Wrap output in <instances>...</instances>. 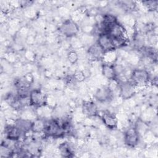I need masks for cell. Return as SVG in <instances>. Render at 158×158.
I'll list each match as a JSON object with an SVG mask.
<instances>
[{
  "instance_id": "20",
  "label": "cell",
  "mask_w": 158,
  "mask_h": 158,
  "mask_svg": "<svg viewBox=\"0 0 158 158\" xmlns=\"http://www.w3.org/2000/svg\"><path fill=\"white\" fill-rule=\"evenodd\" d=\"M67 59L71 64H74L77 62L78 59V56L75 51H71L67 54Z\"/></svg>"
},
{
  "instance_id": "10",
  "label": "cell",
  "mask_w": 158,
  "mask_h": 158,
  "mask_svg": "<svg viewBox=\"0 0 158 158\" xmlns=\"http://www.w3.org/2000/svg\"><path fill=\"white\" fill-rule=\"evenodd\" d=\"M94 98L100 102L109 101L112 98V90L109 86H102L97 89Z\"/></svg>"
},
{
  "instance_id": "19",
  "label": "cell",
  "mask_w": 158,
  "mask_h": 158,
  "mask_svg": "<svg viewBox=\"0 0 158 158\" xmlns=\"http://www.w3.org/2000/svg\"><path fill=\"white\" fill-rule=\"evenodd\" d=\"M142 3L144 6H145L149 10H156L157 9L158 6V1H142Z\"/></svg>"
},
{
  "instance_id": "2",
  "label": "cell",
  "mask_w": 158,
  "mask_h": 158,
  "mask_svg": "<svg viewBox=\"0 0 158 158\" xmlns=\"http://www.w3.org/2000/svg\"><path fill=\"white\" fill-rule=\"evenodd\" d=\"M44 135L47 137L59 138L64 136L67 133L62 120L52 118L46 121Z\"/></svg>"
},
{
  "instance_id": "4",
  "label": "cell",
  "mask_w": 158,
  "mask_h": 158,
  "mask_svg": "<svg viewBox=\"0 0 158 158\" xmlns=\"http://www.w3.org/2000/svg\"><path fill=\"white\" fill-rule=\"evenodd\" d=\"M28 99L29 105L35 107L44 106L47 103L46 94L40 89H31Z\"/></svg>"
},
{
  "instance_id": "6",
  "label": "cell",
  "mask_w": 158,
  "mask_h": 158,
  "mask_svg": "<svg viewBox=\"0 0 158 158\" xmlns=\"http://www.w3.org/2000/svg\"><path fill=\"white\" fill-rule=\"evenodd\" d=\"M78 24L72 19L65 20L59 27V31L66 37H72L79 32Z\"/></svg>"
},
{
  "instance_id": "11",
  "label": "cell",
  "mask_w": 158,
  "mask_h": 158,
  "mask_svg": "<svg viewBox=\"0 0 158 158\" xmlns=\"http://www.w3.org/2000/svg\"><path fill=\"white\" fill-rule=\"evenodd\" d=\"M5 138L12 141H19L21 136L23 135L22 132L14 125H7L4 130Z\"/></svg>"
},
{
  "instance_id": "8",
  "label": "cell",
  "mask_w": 158,
  "mask_h": 158,
  "mask_svg": "<svg viewBox=\"0 0 158 158\" xmlns=\"http://www.w3.org/2000/svg\"><path fill=\"white\" fill-rule=\"evenodd\" d=\"M135 85L131 81H124L119 83V94L123 99H128L135 94Z\"/></svg>"
},
{
  "instance_id": "7",
  "label": "cell",
  "mask_w": 158,
  "mask_h": 158,
  "mask_svg": "<svg viewBox=\"0 0 158 158\" xmlns=\"http://www.w3.org/2000/svg\"><path fill=\"white\" fill-rule=\"evenodd\" d=\"M96 43L102 49L105 54L112 52L116 49L113 40L106 33L101 32L99 33Z\"/></svg>"
},
{
  "instance_id": "13",
  "label": "cell",
  "mask_w": 158,
  "mask_h": 158,
  "mask_svg": "<svg viewBox=\"0 0 158 158\" xmlns=\"http://www.w3.org/2000/svg\"><path fill=\"white\" fill-rule=\"evenodd\" d=\"M102 74L109 80L117 81V73L114 65L110 63H104L101 67Z\"/></svg>"
},
{
  "instance_id": "21",
  "label": "cell",
  "mask_w": 158,
  "mask_h": 158,
  "mask_svg": "<svg viewBox=\"0 0 158 158\" xmlns=\"http://www.w3.org/2000/svg\"><path fill=\"white\" fill-rule=\"evenodd\" d=\"M73 78L75 80V81H79V82H81L83 81L85 78V76L84 75V73L81 71V70H77L75 72V73L73 74Z\"/></svg>"
},
{
  "instance_id": "5",
  "label": "cell",
  "mask_w": 158,
  "mask_h": 158,
  "mask_svg": "<svg viewBox=\"0 0 158 158\" xmlns=\"http://www.w3.org/2000/svg\"><path fill=\"white\" fill-rule=\"evenodd\" d=\"M123 139L125 144L129 148H135L139 141V133L134 126L130 127L124 132Z\"/></svg>"
},
{
  "instance_id": "15",
  "label": "cell",
  "mask_w": 158,
  "mask_h": 158,
  "mask_svg": "<svg viewBox=\"0 0 158 158\" xmlns=\"http://www.w3.org/2000/svg\"><path fill=\"white\" fill-rule=\"evenodd\" d=\"M88 54L94 60H101L105 54L104 52L96 43L89 47Z\"/></svg>"
},
{
  "instance_id": "12",
  "label": "cell",
  "mask_w": 158,
  "mask_h": 158,
  "mask_svg": "<svg viewBox=\"0 0 158 158\" xmlns=\"http://www.w3.org/2000/svg\"><path fill=\"white\" fill-rule=\"evenodd\" d=\"M83 114L88 117H96L99 114L98 106L92 101H84L81 105Z\"/></svg>"
},
{
  "instance_id": "16",
  "label": "cell",
  "mask_w": 158,
  "mask_h": 158,
  "mask_svg": "<svg viewBox=\"0 0 158 158\" xmlns=\"http://www.w3.org/2000/svg\"><path fill=\"white\" fill-rule=\"evenodd\" d=\"M58 149L60 152V154L64 157H72L73 156V152L72 148L70 144L67 142L64 141L61 143L59 146Z\"/></svg>"
},
{
  "instance_id": "18",
  "label": "cell",
  "mask_w": 158,
  "mask_h": 158,
  "mask_svg": "<svg viewBox=\"0 0 158 158\" xmlns=\"http://www.w3.org/2000/svg\"><path fill=\"white\" fill-rule=\"evenodd\" d=\"M117 3L123 9L127 11L133 10L136 7L135 2L132 1H119Z\"/></svg>"
},
{
  "instance_id": "9",
  "label": "cell",
  "mask_w": 158,
  "mask_h": 158,
  "mask_svg": "<svg viewBox=\"0 0 158 158\" xmlns=\"http://www.w3.org/2000/svg\"><path fill=\"white\" fill-rule=\"evenodd\" d=\"M101 120L104 125L110 130H115L118 126V119L115 114L108 110H105L101 115Z\"/></svg>"
},
{
  "instance_id": "17",
  "label": "cell",
  "mask_w": 158,
  "mask_h": 158,
  "mask_svg": "<svg viewBox=\"0 0 158 158\" xmlns=\"http://www.w3.org/2000/svg\"><path fill=\"white\" fill-rule=\"evenodd\" d=\"M46 121V120L43 118L36 119L35 121H33L31 131L35 133H43L45 128Z\"/></svg>"
},
{
  "instance_id": "3",
  "label": "cell",
  "mask_w": 158,
  "mask_h": 158,
  "mask_svg": "<svg viewBox=\"0 0 158 158\" xmlns=\"http://www.w3.org/2000/svg\"><path fill=\"white\" fill-rule=\"evenodd\" d=\"M131 81L135 85H144L151 81V75L149 71L144 69H134L130 76Z\"/></svg>"
},
{
  "instance_id": "14",
  "label": "cell",
  "mask_w": 158,
  "mask_h": 158,
  "mask_svg": "<svg viewBox=\"0 0 158 158\" xmlns=\"http://www.w3.org/2000/svg\"><path fill=\"white\" fill-rule=\"evenodd\" d=\"M33 123V122L30 120L19 118L15 120L14 124L19 128V129L22 132L23 135H25L31 131Z\"/></svg>"
},
{
  "instance_id": "1",
  "label": "cell",
  "mask_w": 158,
  "mask_h": 158,
  "mask_svg": "<svg viewBox=\"0 0 158 158\" xmlns=\"http://www.w3.org/2000/svg\"><path fill=\"white\" fill-rule=\"evenodd\" d=\"M104 33H106L110 36L116 49L123 46L127 43L126 29L118 21L108 28Z\"/></svg>"
}]
</instances>
